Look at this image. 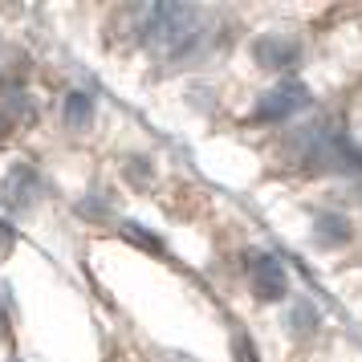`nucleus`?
<instances>
[{
    "label": "nucleus",
    "mask_w": 362,
    "mask_h": 362,
    "mask_svg": "<svg viewBox=\"0 0 362 362\" xmlns=\"http://www.w3.org/2000/svg\"><path fill=\"white\" fill-rule=\"evenodd\" d=\"M143 41L151 45L155 57H167L175 62L183 53H192L204 37V13L192 8V4H171V0H159L143 13Z\"/></svg>",
    "instance_id": "obj_1"
},
{
    "label": "nucleus",
    "mask_w": 362,
    "mask_h": 362,
    "mask_svg": "<svg viewBox=\"0 0 362 362\" xmlns=\"http://www.w3.org/2000/svg\"><path fill=\"white\" fill-rule=\"evenodd\" d=\"M289 155H293L297 163L313 167V171H362V155L350 147V139H346L338 127H329V122H310V127H297L289 134Z\"/></svg>",
    "instance_id": "obj_2"
},
{
    "label": "nucleus",
    "mask_w": 362,
    "mask_h": 362,
    "mask_svg": "<svg viewBox=\"0 0 362 362\" xmlns=\"http://www.w3.org/2000/svg\"><path fill=\"white\" fill-rule=\"evenodd\" d=\"M305 106H310V90H305V86L301 82H281V86L264 90L261 98H257L252 118H257V122H285L289 115L305 110Z\"/></svg>",
    "instance_id": "obj_3"
},
{
    "label": "nucleus",
    "mask_w": 362,
    "mask_h": 362,
    "mask_svg": "<svg viewBox=\"0 0 362 362\" xmlns=\"http://www.w3.org/2000/svg\"><path fill=\"white\" fill-rule=\"evenodd\" d=\"M248 273H252V289L261 301H281V297L289 293V277H285V269L273 252H252L248 257Z\"/></svg>",
    "instance_id": "obj_4"
},
{
    "label": "nucleus",
    "mask_w": 362,
    "mask_h": 362,
    "mask_svg": "<svg viewBox=\"0 0 362 362\" xmlns=\"http://www.w3.org/2000/svg\"><path fill=\"white\" fill-rule=\"evenodd\" d=\"M252 62L264 69H293L301 62V45L285 33H264L252 41Z\"/></svg>",
    "instance_id": "obj_5"
},
{
    "label": "nucleus",
    "mask_w": 362,
    "mask_h": 362,
    "mask_svg": "<svg viewBox=\"0 0 362 362\" xmlns=\"http://www.w3.org/2000/svg\"><path fill=\"white\" fill-rule=\"evenodd\" d=\"M350 236H354V224L342 212H322L313 220V245L317 248H342L350 245Z\"/></svg>",
    "instance_id": "obj_6"
},
{
    "label": "nucleus",
    "mask_w": 362,
    "mask_h": 362,
    "mask_svg": "<svg viewBox=\"0 0 362 362\" xmlns=\"http://www.w3.org/2000/svg\"><path fill=\"white\" fill-rule=\"evenodd\" d=\"M37 171H29V167H13L8 171V180H4V204L8 208H29L37 199Z\"/></svg>",
    "instance_id": "obj_7"
},
{
    "label": "nucleus",
    "mask_w": 362,
    "mask_h": 362,
    "mask_svg": "<svg viewBox=\"0 0 362 362\" xmlns=\"http://www.w3.org/2000/svg\"><path fill=\"white\" fill-rule=\"evenodd\" d=\"M62 118H66V127L82 131L86 122L94 118V98H90V94H82V90L66 94V102H62Z\"/></svg>",
    "instance_id": "obj_8"
},
{
    "label": "nucleus",
    "mask_w": 362,
    "mask_h": 362,
    "mask_svg": "<svg viewBox=\"0 0 362 362\" xmlns=\"http://www.w3.org/2000/svg\"><path fill=\"white\" fill-rule=\"evenodd\" d=\"M285 326L293 329L297 338H310L313 329L322 326V317H317V310H313L310 301H293V305H289V317H285Z\"/></svg>",
    "instance_id": "obj_9"
},
{
    "label": "nucleus",
    "mask_w": 362,
    "mask_h": 362,
    "mask_svg": "<svg viewBox=\"0 0 362 362\" xmlns=\"http://www.w3.org/2000/svg\"><path fill=\"white\" fill-rule=\"evenodd\" d=\"M122 236H134L139 245H147V248H159V240H151V236H143V232H139V224H127V228H122Z\"/></svg>",
    "instance_id": "obj_10"
},
{
    "label": "nucleus",
    "mask_w": 362,
    "mask_h": 362,
    "mask_svg": "<svg viewBox=\"0 0 362 362\" xmlns=\"http://www.w3.org/2000/svg\"><path fill=\"white\" fill-rule=\"evenodd\" d=\"M167 362H192V358H183V354H171V358H167Z\"/></svg>",
    "instance_id": "obj_11"
},
{
    "label": "nucleus",
    "mask_w": 362,
    "mask_h": 362,
    "mask_svg": "<svg viewBox=\"0 0 362 362\" xmlns=\"http://www.w3.org/2000/svg\"><path fill=\"white\" fill-rule=\"evenodd\" d=\"M0 139H4V118H0Z\"/></svg>",
    "instance_id": "obj_12"
}]
</instances>
